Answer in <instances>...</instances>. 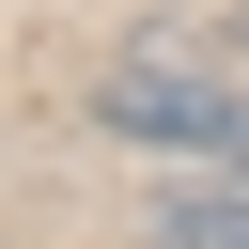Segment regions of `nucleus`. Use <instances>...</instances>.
I'll return each instance as SVG.
<instances>
[{"instance_id": "obj_1", "label": "nucleus", "mask_w": 249, "mask_h": 249, "mask_svg": "<svg viewBox=\"0 0 249 249\" xmlns=\"http://www.w3.org/2000/svg\"><path fill=\"white\" fill-rule=\"evenodd\" d=\"M93 124H109V140H156V156H233V140H249V78H233V47H202L187 16H140V31L93 62Z\"/></svg>"}, {"instance_id": "obj_3", "label": "nucleus", "mask_w": 249, "mask_h": 249, "mask_svg": "<svg viewBox=\"0 0 249 249\" xmlns=\"http://www.w3.org/2000/svg\"><path fill=\"white\" fill-rule=\"evenodd\" d=\"M233 171H249V140H233Z\"/></svg>"}, {"instance_id": "obj_2", "label": "nucleus", "mask_w": 249, "mask_h": 249, "mask_svg": "<svg viewBox=\"0 0 249 249\" xmlns=\"http://www.w3.org/2000/svg\"><path fill=\"white\" fill-rule=\"evenodd\" d=\"M156 249H249V171L218 156V171H187V187H156Z\"/></svg>"}]
</instances>
